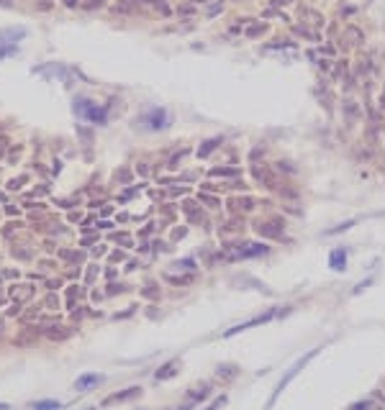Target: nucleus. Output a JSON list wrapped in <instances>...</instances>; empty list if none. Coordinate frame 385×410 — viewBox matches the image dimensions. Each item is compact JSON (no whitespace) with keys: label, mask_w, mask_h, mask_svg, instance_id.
Instances as JSON below:
<instances>
[{"label":"nucleus","mask_w":385,"mask_h":410,"mask_svg":"<svg viewBox=\"0 0 385 410\" xmlns=\"http://www.w3.org/2000/svg\"><path fill=\"white\" fill-rule=\"evenodd\" d=\"M144 123H146V128H152V131L165 128V126H167V113L159 111V108H154V111H149V116L144 118Z\"/></svg>","instance_id":"nucleus-6"},{"label":"nucleus","mask_w":385,"mask_h":410,"mask_svg":"<svg viewBox=\"0 0 385 410\" xmlns=\"http://www.w3.org/2000/svg\"><path fill=\"white\" fill-rule=\"evenodd\" d=\"M200 197H203V200L208 203L211 208H216V205H218V200H216V197H208V195H200Z\"/></svg>","instance_id":"nucleus-22"},{"label":"nucleus","mask_w":385,"mask_h":410,"mask_svg":"<svg viewBox=\"0 0 385 410\" xmlns=\"http://www.w3.org/2000/svg\"><path fill=\"white\" fill-rule=\"evenodd\" d=\"M31 408H34V410H59V403H54V400H39V403H34Z\"/></svg>","instance_id":"nucleus-12"},{"label":"nucleus","mask_w":385,"mask_h":410,"mask_svg":"<svg viewBox=\"0 0 385 410\" xmlns=\"http://www.w3.org/2000/svg\"><path fill=\"white\" fill-rule=\"evenodd\" d=\"M218 144H221L218 139H211V141H205V146H200V149H198V157H208V154H211V151H213Z\"/></svg>","instance_id":"nucleus-13"},{"label":"nucleus","mask_w":385,"mask_h":410,"mask_svg":"<svg viewBox=\"0 0 385 410\" xmlns=\"http://www.w3.org/2000/svg\"><path fill=\"white\" fill-rule=\"evenodd\" d=\"M349 410H373V400H365V403H354Z\"/></svg>","instance_id":"nucleus-18"},{"label":"nucleus","mask_w":385,"mask_h":410,"mask_svg":"<svg viewBox=\"0 0 385 410\" xmlns=\"http://www.w3.org/2000/svg\"><path fill=\"white\" fill-rule=\"evenodd\" d=\"M26 36V28H5L0 31V59L16 52V41Z\"/></svg>","instance_id":"nucleus-3"},{"label":"nucleus","mask_w":385,"mask_h":410,"mask_svg":"<svg viewBox=\"0 0 385 410\" xmlns=\"http://www.w3.org/2000/svg\"><path fill=\"white\" fill-rule=\"evenodd\" d=\"M75 111H77V116L93 120V123H106V108H98V103L75 100Z\"/></svg>","instance_id":"nucleus-2"},{"label":"nucleus","mask_w":385,"mask_h":410,"mask_svg":"<svg viewBox=\"0 0 385 410\" xmlns=\"http://www.w3.org/2000/svg\"><path fill=\"white\" fill-rule=\"evenodd\" d=\"M216 374H218V377H234V374H236V367H218Z\"/></svg>","instance_id":"nucleus-17"},{"label":"nucleus","mask_w":385,"mask_h":410,"mask_svg":"<svg viewBox=\"0 0 385 410\" xmlns=\"http://www.w3.org/2000/svg\"><path fill=\"white\" fill-rule=\"evenodd\" d=\"M31 295H34V287L31 285H21L18 293L13 290V297H18V300H26V297H31Z\"/></svg>","instance_id":"nucleus-14"},{"label":"nucleus","mask_w":385,"mask_h":410,"mask_svg":"<svg viewBox=\"0 0 385 410\" xmlns=\"http://www.w3.org/2000/svg\"><path fill=\"white\" fill-rule=\"evenodd\" d=\"M354 226V221H344V223H339L336 229H331V231H326L329 236H334V234H342V231H347V229H352Z\"/></svg>","instance_id":"nucleus-15"},{"label":"nucleus","mask_w":385,"mask_h":410,"mask_svg":"<svg viewBox=\"0 0 385 410\" xmlns=\"http://www.w3.org/2000/svg\"><path fill=\"white\" fill-rule=\"evenodd\" d=\"M177 269H192V262L185 259V262H177Z\"/></svg>","instance_id":"nucleus-23"},{"label":"nucleus","mask_w":385,"mask_h":410,"mask_svg":"<svg viewBox=\"0 0 385 410\" xmlns=\"http://www.w3.org/2000/svg\"><path fill=\"white\" fill-rule=\"evenodd\" d=\"M218 10H221V3H216V5H211V8H208V16H216V13H218Z\"/></svg>","instance_id":"nucleus-24"},{"label":"nucleus","mask_w":385,"mask_h":410,"mask_svg":"<svg viewBox=\"0 0 385 410\" xmlns=\"http://www.w3.org/2000/svg\"><path fill=\"white\" fill-rule=\"evenodd\" d=\"M224 403H226V398H224V395H221V398H216V400H213V403H211L208 408H205V410H218V408L224 405Z\"/></svg>","instance_id":"nucleus-19"},{"label":"nucleus","mask_w":385,"mask_h":410,"mask_svg":"<svg viewBox=\"0 0 385 410\" xmlns=\"http://www.w3.org/2000/svg\"><path fill=\"white\" fill-rule=\"evenodd\" d=\"M177 369H180V361L172 359V361H167L162 369H157V374H154V377L159 379V382H162V379H172V377L177 374Z\"/></svg>","instance_id":"nucleus-10"},{"label":"nucleus","mask_w":385,"mask_h":410,"mask_svg":"<svg viewBox=\"0 0 385 410\" xmlns=\"http://www.w3.org/2000/svg\"><path fill=\"white\" fill-rule=\"evenodd\" d=\"M329 267L336 269V272H342V269L347 267V251H344V249H334L331 256H329Z\"/></svg>","instance_id":"nucleus-9"},{"label":"nucleus","mask_w":385,"mask_h":410,"mask_svg":"<svg viewBox=\"0 0 385 410\" xmlns=\"http://www.w3.org/2000/svg\"><path fill=\"white\" fill-rule=\"evenodd\" d=\"M316 354H319V349H311V351H308V354H306L303 359H298V361H295V364H293V367L288 369V374H285L283 379H280V382H277V387H275V392H272V398H270V408H272V403L277 400V395H280V392H283V390H285V387L290 385V379H293L295 374H298V372H301V369H303V367H306V364H308L311 359H314Z\"/></svg>","instance_id":"nucleus-1"},{"label":"nucleus","mask_w":385,"mask_h":410,"mask_svg":"<svg viewBox=\"0 0 385 410\" xmlns=\"http://www.w3.org/2000/svg\"><path fill=\"white\" fill-rule=\"evenodd\" d=\"M100 379H103L100 374H82V377H77V385H75V387L85 392V390H90L93 385H98Z\"/></svg>","instance_id":"nucleus-11"},{"label":"nucleus","mask_w":385,"mask_h":410,"mask_svg":"<svg viewBox=\"0 0 385 410\" xmlns=\"http://www.w3.org/2000/svg\"><path fill=\"white\" fill-rule=\"evenodd\" d=\"M288 3H293V0H272V5H288Z\"/></svg>","instance_id":"nucleus-26"},{"label":"nucleus","mask_w":385,"mask_h":410,"mask_svg":"<svg viewBox=\"0 0 385 410\" xmlns=\"http://www.w3.org/2000/svg\"><path fill=\"white\" fill-rule=\"evenodd\" d=\"M118 241H121V244H131V238H128L126 234H121V236H118Z\"/></svg>","instance_id":"nucleus-25"},{"label":"nucleus","mask_w":385,"mask_h":410,"mask_svg":"<svg viewBox=\"0 0 385 410\" xmlns=\"http://www.w3.org/2000/svg\"><path fill=\"white\" fill-rule=\"evenodd\" d=\"M257 234L264 238H280L283 236V226L280 223H257Z\"/></svg>","instance_id":"nucleus-7"},{"label":"nucleus","mask_w":385,"mask_h":410,"mask_svg":"<svg viewBox=\"0 0 385 410\" xmlns=\"http://www.w3.org/2000/svg\"><path fill=\"white\" fill-rule=\"evenodd\" d=\"M134 5H136V0H124V3H121V5H118L116 10H121V13H124V10H128V8H134Z\"/></svg>","instance_id":"nucleus-20"},{"label":"nucleus","mask_w":385,"mask_h":410,"mask_svg":"<svg viewBox=\"0 0 385 410\" xmlns=\"http://www.w3.org/2000/svg\"><path fill=\"white\" fill-rule=\"evenodd\" d=\"M264 31H267V26H252V28H247V36L255 39V36H259V34H264Z\"/></svg>","instance_id":"nucleus-16"},{"label":"nucleus","mask_w":385,"mask_h":410,"mask_svg":"<svg viewBox=\"0 0 385 410\" xmlns=\"http://www.w3.org/2000/svg\"><path fill=\"white\" fill-rule=\"evenodd\" d=\"M0 410H10V405H5V403H0Z\"/></svg>","instance_id":"nucleus-27"},{"label":"nucleus","mask_w":385,"mask_h":410,"mask_svg":"<svg viewBox=\"0 0 385 410\" xmlns=\"http://www.w3.org/2000/svg\"><path fill=\"white\" fill-rule=\"evenodd\" d=\"M213 175H216V177H221V175H224V177H234L236 170H213Z\"/></svg>","instance_id":"nucleus-21"},{"label":"nucleus","mask_w":385,"mask_h":410,"mask_svg":"<svg viewBox=\"0 0 385 410\" xmlns=\"http://www.w3.org/2000/svg\"><path fill=\"white\" fill-rule=\"evenodd\" d=\"M275 315H277V310H267V313H262V315H255V318H249V321H244V323H239V326L229 328V331L224 333V336H226V339H231V336H236V333H242V331H247V328H252V326H262V323L272 321Z\"/></svg>","instance_id":"nucleus-5"},{"label":"nucleus","mask_w":385,"mask_h":410,"mask_svg":"<svg viewBox=\"0 0 385 410\" xmlns=\"http://www.w3.org/2000/svg\"><path fill=\"white\" fill-rule=\"evenodd\" d=\"M139 392H141V387H128L126 392H116V395H111V398H106V400H103V405H113V403H126V400H131V398H136Z\"/></svg>","instance_id":"nucleus-8"},{"label":"nucleus","mask_w":385,"mask_h":410,"mask_svg":"<svg viewBox=\"0 0 385 410\" xmlns=\"http://www.w3.org/2000/svg\"><path fill=\"white\" fill-rule=\"evenodd\" d=\"M234 251L224 254V259H249V256H259V254H267V246L264 244H242V246H229Z\"/></svg>","instance_id":"nucleus-4"}]
</instances>
